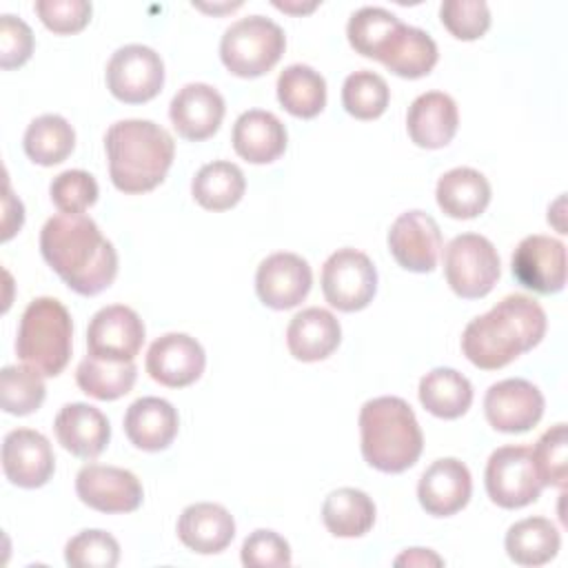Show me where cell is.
I'll list each match as a JSON object with an SVG mask.
<instances>
[{
	"label": "cell",
	"instance_id": "obj_1",
	"mask_svg": "<svg viewBox=\"0 0 568 568\" xmlns=\"http://www.w3.org/2000/svg\"><path fill=\"white\" fill-rule=\"evenodd\" d=\"M40 253L78 295H98L118 275V253L84 213H58L40 231Z\"/></svg>",
	"mask_w": 568,
	"mask_h": 568
},
{
	"label": "cell",
	"instance_id": "obj_2",
	"mask_svg": "<svg viewBox=\"0 0 568 568\" xmlns=\"http://www.w3.org/2000/svg\"><path fill=\"white\" fill-rule=\"evenodd\" d=\"M544 335L546 313L539 302L515 293L466 324L462 351L477 368L497 371L535 348Z\"/></svg>",
	"mask_w": 568,
	"mask_h": 568
},
{
	"label": "cell",
	"instance_id": "obj_3",
	"mask_svg": "<svg viewBox=\"0 0 568 568\" xmlns=\"http://www.w3.org/2000/svg\"><path fill=\"white\" fill-rule=\"evenodd\" d=\"M109 175L122 193H146L160 186L173 164L171 133L151 120H120L104 135Z\"/></svg>",
	"mask_w": 568,
	"mask_h": 568
},
{
	"label": "cell",
	"instance_id": "obj_4",
	"mask_svg": "<svg viewBox=\"0 0 568 568\" xmlns=\"http://www.w3.org/2000/svg\"><path fill=\"white\" fill-rule=\"evenodd\" d=\"M362 455L379 473H404L422 455L424 435L408 402L384 395L368 399L359 410Z\"/></svg>",
	"mask_w": 568,
	"mask_h": 568
},
{
	"label": "cell",
	"instance_id": "obj_5",
	"mask_svg": "<svg viewBox=\"0 0 568 568\" xmlns=\"http://www.w3.org/2000/svg\"><path fill=\"white\" fill-rule=\"evenodd\" d=\"M73 322L55 297H36L20 317L16 337L18 357L42 377H55L71 359Z\"/></svg>",
	"mask_w": 568,
	"mask_h": 568
},
{
	"label": "cell",
	"instance_id": "obj_6",
	"mask_svg": "<svg viewBox=\"0 0 568 568\" xmlns=\"http://www.w3.org/2000/svg\"><path fill=\"white\" fill-rule=\"evenodd\" d=\"M286 49V36L277 22L264 16H248L233 22L220 42L222 64L237 78L268 73Z\"/></svg>",
	"mask_w": 568,
	"mask_h": 568
},
{
	"label": "cell",
	"instance_id": "obj_7",
	"mask_svg": "<svg viewBox=\"0 0 568 568\" xmlns=\"http://www.w3.org/2000/svg\"><path fill=\"white\" fill-rule=\"evenodd\" d=\"M501 273L493 242L479 233H462L444 248V275L455 295L479 300L493 291Z\"/></svg>",
	"mask_w": 568,
	"mask_h": 568
},
{
	"label": "cell",
	"instance_id": "obj_8",
	"mask_svg": "<svg viewBox=\"0 0 568 568\" xmlns=\"http://www.w3.org/2000/svg\"><path fill=\"white\" fill-rule=\"evenodd\" d=\"M322 293L342 313L366 308L377 293L375 264L357 248L335 251L322 266Z\"/></svg>",
	"mask_w": 568,
	"mask_h": 568
},
{
	"label": "cell",
	"instance_id": "obj_9",
	"mask_svg": "<svg viewBox=\"0 0 568 568\" xmlns=\"http://www.w3.org/2000/svg\"><path fill=\"white\" fill-rule=\"evenodd\" d=\"M486 493L499 508H524L537 501L541 481L535 473L528 446H501L486 464Z\"/></svg>",
	"mask_w": 568,
	"mask_h": 568
},
{
	"label": "cell",
	"instance_id": "obj_10",
	"mask_svg": "<svg viewBox=\"0 0 568 568\" xmlns=\"http://www.w3.org/2000/svg\"><path fill=\"white\" fill-rule=\"evenodd\" d=\"M164 84V62L160 53L144 44L120 47L106 64V87L124 104L153 100Z\"/></svg>",
	"mask_w": 568,
	"mask_h": 568
},
{
	"label": "cell",
	"instance_id": "obj_11",
	"mask_svg": "<svg viewBox=\"0 0 568 568\" xmlns=\"http://www.w3.org/2000/svg\"><path fill=\"white\" fill-rule=\"evenodd\" d=\"M75 493L82 504L106 515L133 513L144 497L142 484L131 470L104 464L82 466L75 477Z\"/></svg>",
	"mask_w": 568,
	"mask_h": 568
},
{
	"label": "cell",
	"instance_id": "obj_12",
	"mask_svg": "<svg viewBox=\"0 0 568 568\" xmlns=\"http://www.w3.org/2000/svg\"><path fill=\"white\" fill-rule=\"evenodd\" d=\"M484 413L488 424L499 433H526L544 415V395L528 379H501L486 390Z\"/></svg>",
	"mask_w": 568,
	"mask_h": 568
},
{
	"label": "cell",
	"instance_id": "obj_13",
	"mask_svg": "<svg viewBox=\"0 0 568 568\" xmlns=\"http://www.w3.org/2000/svg\"><path fill=\"white\" fill-rule=\"evenodd\" d=\"M510 271L521 286L539 295L559 293L566 284V246L548 235H528L517 244Z\"/></svg>",
	"mask_w": 568,
	"mask_h": 568
},
{
	"label": "cell",
	"instance_id": "obj_14",
	"mask_svg": "<svg viewBox=\"0 0 568 568\" xmlns=\"http://www.w3.org/2000/svg\"><path fill=\"white\" fill-rule=\"evenodd\" d=\"M144 344V322L124 306L111 304L100 308L87 328V348L91 355L115 362H133Z\"/></svg>",
	"mask_w": 568,
	"mask_h": 568
},
{
	"label": "cell",
	"instance_id": "obj_15",
	"mask_svg": "<svg viewBox=\"0 0 568 568\" xmlns=\"http://www.w3.org/2000/svg\"><path fill=\"white\" fill-rule=\"evenodd\" d=\"M388 251L402 268L430 273L442 253L439 224L424 211L402 213L388 231Z\"/></svg>",
	"mask_w": 568,
	"mask_h": 568
},
{
	"label": "cell",
	"instance_id": "obj_16",
	"mask_svg": "<svg viewBox=\"0 0 568 568\" xmlns=\"http://www.w3.org/2000/svg\"><path fill=\"white\" fill-rule=\"evenodd\" d=\"M313 286V271L297 253H273L257 266L255 291L264 306L286 311L306 300Z\"/></svg>",
	"mask_w": 568,
	"mask_h": 568
},
{
	"label": "cell",
	"instance_id": "obj_17",
	"mask_svg": "<svg viewBox=\"0 0 568 568\" xmlns=\"http://www.w3.org/2000/svg\"><path fill=\"white\" fill-rule=\"evenodd\" d=\"M206 366L202 344L186 333L158 337L146 353V373L153 382L169 388H184L200 379Z\"/></svg>",
	"mask_w": 568,
	"mask_h": 568
},
{
	"label": "cell",
	"instance_id": "obj_18",
	"mask_svg": "<svg viewBox=\"0 0 568 568\" xmlns=\"http://www.w3.org/2000/svg\"><path fill=\"white\" fill-rule=\"evenodd\" d=\"M4 477L18 488H40L55 470V455L49 439L31 428H16L2 442Z\"/></svg>",
	"mask_w": 568,
	"mask_h": 568
},
{
	"label": "cell",
	"instance_id": "obj_19",
	"mask_svg": "<svg viewBox=\"0 0 568 568\" xmlns=\"http://www.w3.org/2000/svg\"><path fill=\"white\" fill-rule=\"evenodd\" d=\"M224 111V98L217 89L204 82H191L173 95L169 118L180 138L200 142L220 129Z\"/></svg>",
	"mask_w": 568,
	"mask_h": 568
},
{
	"label": "cell",
	"instance_id": "obj_20",
	"mask_svg": "<svg viewBox=\"0 0 568 568\" xmlns=\"http://www.w3.org/2000/svg\"><path fill=\"white\" fill-rule=\"evenodd\" d=\"M470 493V470L455 457L433 462L417 484V499L433 517H450L459 513L468 504Z\"/></svg>",
	"mask_w": 568,
	"mask_h": 568
},
{
	"label": "cell",
	"instance_id": "obj_21",
	"mask_svg": "<svg viewBox=\"0 0 568 568\" xmlns=\"http://www.w3.org/2000/svg\"><path fill=\"white\" fill-rule=\"evenodd\" d=\"M53 430L58 444L75 457L95 459L111 439L109 419L91 404H64L55 415Z\"/></svg>",
	"mask_w": 568,
	"mask_h": 568
},
{
	"label": "cell",
	"instance_id": "obj_22",
	"mask_svg": "<svg viewBox=\"0 0 568 568\" xmlns=\"http://www.w3.org/2000/svg\"><path fill=\"white\" fill-rule=\"evenodd\" d=\"M459 126L457 104L448 93L428 91L417 95L406 113V129L410 140L422 149L446 146Z\"/></svg>",
	"mask_w": 568,
	"mask_h": 568
},
{
	"label": "cell",
	"instance_id": "obj_23",
	"mask_svg": "<svg viewBox=\"0 0 568 568\" xmlns=\"http://www.w3.org/2000/svg\"><path fill=\"white\" fill-rule=\"evenodd\" d=\"M178 410L162 397H140L124 413V433L129 442L146 453L164 450L178 435Z\"/></svg>",
	"mask_w": 568,
	"mask_h": 568
},
{
	"label": "cell",
	"instance_id": "obj_24",
	"mask_svg": "<svg viewBox=\"0 0 568 568\" xmlns=\"http://www.w3.org/2000/svg\"><path fill=\"white\" fill-rule=\"evenodd\" d=\"M178 537L193 552L215 555L233 541L235 519L220 504H191L178 519Z\"/></svg>",
	"mask_w": 568,
	"mask_h": 568
},
{
	"label": "cell",
	"instance_id": "obj_25",
	"mask_svg": "<svg viewBox=\"0 0 568 568\" xmlns=\"http://www.w3.org/2000/svg\"><path fill=\"white\" fill-rule=\"evenodd\" d=\"M233 149L251 164L275 162L286 151V126L277 115L262 109L244 111L233 124Z\"/></svg>",
	"mask_w": 568,
	"mask_h": 568
},
{
	"label": "cell",
	"instance_id": "obj_26",
	"mask_svg": "<svg viewBox=\"0 0 568 568\" xmlns=\"http://www.w3.org/2000/svg\"><path fill=\"white\" fill-rule=\"evenodd\" d=\"M342 342L337 317L320 306L300 311L286 328V346L300 362H320L333 355Z\"/></svg>",
	"mask_w": 568,
	"mask_h": 568
},
{
	"label": "cell",
	"instance_id": "obj_27",
	"mask_svg": "<svg viewBox=\"0 0 568 568\" xmlns=\"http://www.w3.org/2000/svg\"><path fill=\"white\" fill-rule=\"evenodd\" d=\"M435 197L448 217L470 220L486 211L490 202V184L484 173L470 166H457L437 180Z\"/></svg>",
	"mask_w": 568,
	"mask_h": 568
},
{
	"label": "cell",
	"instance_id": "obj_28",
	"mask_svg": "<svg viewBox=\"0 0 568 568\" xmlns=\"http://www.w3.org/2000/svg\"><path fill=\"white\" fill-rule=\"evenodd\" d=\"M437 58L439 53L435 40L426 31L402 22V27L379 55V62L399 78L417 80L433 71Z\"/></svg>",
	"mask_w": 568,
	"mask_h": 568
},
{
	"label": "cell",
	"instance_id": "obj_29",
	"mask_svg": "<svg viewBox=\"0 0 568 568\" xmlns=\"http://www.w3.org/2000/svg\"><path fill=\"white\" fill-rule=\"evenodd\" d=\"M419 402L422 406L439 419H457L473 404V386L455 368H433L419 379Z\"/></svg>",
	"mask_w": 568,
	"mask_h": 568
},
{
	"label": "cell",
	"instance_id": "obj_30",
	"mask_svg": "<svg viewBox=\"0 0 568 568\" xmlns=\"http://www.w3.org/2000/svg\"><path fill=\"white\" fill-rule=\"evenodd\" d=\"M506 552L519 566H544L559 552L561 537L546 517H526L506 532Z\"/></svg>",
	"mask_w": 568,
	"mask_h": 568
},
{
	"label": "cell",
	"instance_id": "obj_31",
	"mask_svg": "<svg viewBox=\"0 0 568 568\" xmlns=\"http://www.w3.org/2000/svg\"><path fill=\"white\" fill-rule=\"evenodd\" d=\"M244 191L246 180L242 169L226 160L204 164L191 182L193 200L206 211L233 209L242 200Z\"/></svg>",
	"mask_w": 568,
	"mask_h": 568
},
{
	"label": "cell",
	"instance_id": "obj_32",
	"mask_svg": "<svg viewBox=\"0 0 568 568\" xmlns=\"http://www.w3.org/2000/svg\"><path fill=\"white\" fill-rule=\"evenodd\" d=\"M277 100L291 115L311 120L326 104V80L308 64H288L277 78Z\"/></svg>",
	"mask_w": 568,
	"mask_h": 568
},
{
	"label": "cell",
	"instance_id": "obj_33",
	"mask_svg": "<svg viewBox=\"0 0 568 568\" xmlns=\"http://www.w3.org/2000/svg\"><path fill=\"white\" fill-rule=\"evenodd\" d=\"M322 519L335 537H362L375 524V504L364 490L337 488L324 499Z\"/></svg>",
	"mask_w": 568,
	"mask_h": 568
},
{
	"label": "cell",
	"instance_id": "obj_34",
	"mask_svg": "<svg viewBox=\"0 0 568 568\" xmlns=\"http://www.w3.org/2000/svg\"><path fill=\"white\" fill-rule=\"evenodd\" d=\"M22 146L33 164L53 166L71 155L75 146V131L62 115L44 113L27 126Z\"/></svg>",
	"mask_w": 568,
	"mask_h": 568
},
{
	"label": "cell",
	"instance_id": "obj_35",
	"mask_svg": "<svg viewBox=\"0 0 568 568\" xmlns=\"http://www.w3.org/2000/svg\"><path fill=\"white\" fill-rule=\"evenodd\" d=\"M135 377L138 368L133 362L102 359L91 353H87V357L78 364L75 371V382L80 390L100 402H113L131 393Z\"/></svg>",
	"mask_w": 568,
	"mask_h": 568
},
{
	"label": "cell",
	"instance_id": "obj_36",
	"mask_svg": "<svg viewBox=\"0 0 568 568\" xmlns=\"http://www.w3.org/2000/svg\"><path fill=\"white\" fill-rule=\"evenodd\" d=\"M402 27L399 18L382 7H362L357 9L346 27V36L351 47L364 55L379 60L384 49L388 47L390 38Z\"/></svg>",
	"mask_w": 568,
	"mask_h": 568
},
{
	"label": "cell",
	"instance_id": "obj_37",
	"mask_svg": "<svg viewBox=\"0 0 568 568\" xmlns=\"http://www.w3.org/2000/svg\"><path fill=\"white\" fill-rule=\"evenodd\" d=\"M44 379L31 366H4L0 371V406L9 415H31L44 402Z\"/></svg>",
	"mask_w": 568,
	"mask_h": 568
},
{
	"label": "cell",
	"instance_id": "obj_38",
	"mask_svg": "<svg viewBox=\"0 0 568 568\" xmlns=\"http://www.w3.org/2000/svg\"><path fill=\"white\" fill-rule=\"evenodd\" d=\"M390 100V91L386 80L368 69L355 71L344 80L342 87V104L348 115L357 120H375L379 118Z\"/></svg>",
	"mask_w": 568,
	"mask_h": 568
},
{
	"label": "cell",
	"instance_id": "obj_39",
	"mask_svg": "<svg viewBox=\"0 0 568 568\" xmlns=\"http://www.w3.org/2000/svg\"><path fill=\"white\" fill-rule=\"evenodd\" d=\"M71 568H113L120 561V544L104 530H82L64 546Z\"/></svg>",
	"mask_w": 568,
	"mask_h": 568
},
{
	"label": "cell",
	"instance_id": "obj_40",
	"mask_svg": "<svg viewBox=\"0 0 568 568\" xmlns=\"http://www.w3.org/2000/svg\"><path fill=\"white\" fill-rule=\"evenodd\" d=\"M566 424L550 426L530 450L535 473L541 486H557L564 488L566 473H568V453H566Z\"/></svg>",
	"mask_w": 568,
	"mask_h": 568
},
{
	"label": "cell",
	"instance_id": "obj_41",
	"mask_svg": "<svg viewBox=\"0 0 568 568\" xmlns=\"http://www.w3.org/2000/svg\"><path fill=\"white\" fill-rule=\"evenodd\" d=\"M439 20L457 40H477L490 27V9L484 0H446Z\"/></svg>",
	"mask_w": 568,
	"mask_h": 568
},
{
	"label": "cell",
	"instance_id": "obj_42",
	"mask_svg": "<svg viewBox=\"0 0 568 568\" xmlns=\"http://www.w3.org/2000/svg\"><path fill=\"white\" fill-rule=\"evenodd\" d=\"M51 202L62 213H82L98 200V182L82 169H69L53 178L49 186Z\"/></svg>",
	"mask_w": 568,
	"mask_h": 568
},
{
	"label": "cell",
	"instance_id": "obj_43",
	"mask_svg": "<svg viewBox=\"0 0 568 568\" xmlns=\"http://www.w3.org/2000/svg\"><path fill=\"white\" fill-rule=\"evenodd\" d=\"M242 564L246 568H286L291 566V546L273 530H253L242 544Z\"/></svg>",
	"mask_w": 568,
	"mask_h": 568
},
{
	"label": "cell",
	"instance_id": "obj_44",
	"mask_svg": "<svg viewBox=\"0 0 568 568\" xmlns=\"http://www.w3.org/2000/svg\"><path fill=\"white\" fill-rule=\"evenodd\" d=\"M36 13L42 24L60 36L82 31L91 20V2L87 0H38Z\"/></svg>",
	"mask_w": 568,
	"mask_h": 568
},
{
	"label": "cell",
	"instance_id": "obj_45",
	"mask_svg": "<svg viewBox=\"0 0 568 568\" xmlns=\"http://www.w3.org/2000/svg\"><path fill=\"white\" fill-rule=\"evenodd\" d=\"M33 53V33L29 24L16 16L0 18V67L4 71L22 67Z\"/></svg>",
	"mask_w": 568,
	"mask_h": 568
},
{
	"label": "cell",
	"instance_id": "obj_46",
	"mask_svg": "<svg viewBox=\"0 0 568 568\" xmlns=\"http://www.w3.org/2000/svg\"><path fill=\"white\" fill-rule=\"evenodd\" d=\"M442 564H444L442 557L424 548H408L395 559V566H442Z\"/></svg>",
	"mask_w": 568,
	"mask_h": 568
}]
</instances>
